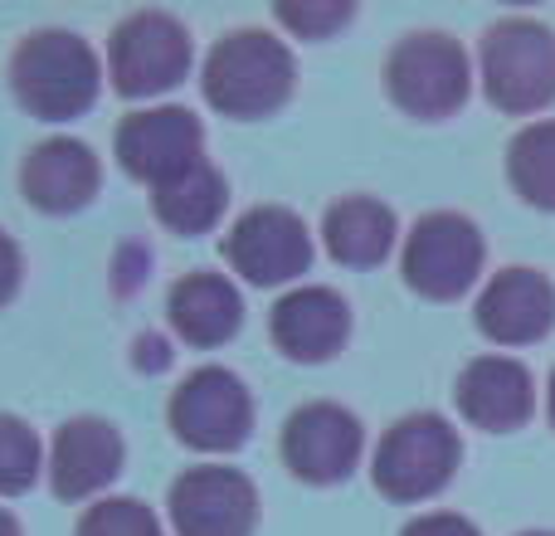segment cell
<instances>
[{"mask_svg":"<svg viewBox=\"0 0 555 536\" xmlns=\"http://www.w3.org/2000/svg\"><path fill=\"white\" fill-rule=\"evenodd\" d=\"M10 88L29 117L68 123L98 103L103 64H98L93 44L74 29H35L10 54Z\"/></svg>","mask_w":555,"mask_h":536,"instance_id":"obj_1","label":"cell"},{"mask_svg":"<svg viewBox=\"0 0 555 536\" xmlns=\"http://www.w3.org/2000/svg\"><path fill=\"white\" fill-rule=\"evenodd\" d=\"M205 103L215 113L234 117V123H254V117H273L278 107L293 98L297 88V64L293 49L269 29H230L205 59Z\"/></svg>","mask_w":555,"mask_h":536,"instance_id":"obj_2","label":"cell"},{"mask_svg":"<svg viewBox=\"0 0 555 536\" xmlns=\"http://www.w3.org/2000/svg\"><path fill=\"white\" fill-rule=\"evenodd\" d=\"M478 68L482 93L498 113H541L555 103V29L531 15L498 20L478 44Z\"/></svg>","mask_w":555,"mask_h":536,"instance_id":"obj_3","label":"cell"},{"mask_svg":"<svg viewBox=\"0 0 555 536\" xmlns=\"http://www.w3.org/2000/svg\"><path fill=\"white\" fill-rule=\"evenodd\" d=\"M468 88H473L468 54L443 29H414L385 59V93H390V103L400 113L420 117V123L453 117L468 103Z\"/></svg>","mask_w":555,"mask_h":536,"instance_id":"obj_4","label":"cell"},{"mask_svg":"<svg viewBox=\"0 0 555 536\" xmlns=\"http://www.w3.org/2000/svg\"><path fill=\"white\" fill-rule=\"evenodd\" d=\"M459 459H463L459 430H453L443 414L420 410L385 430L380 449H375V459H371V478H375V488H380V498L424 502L449 488L453 473H459Z\"/></svg>","mask_w":555,"mask_h":536,"instance_id":"obj_5","label":"cell"},{"mask_svg":"<svg viewBox=\"0 0 555 536\" xmlns=\"http://www.w3.org/2000/svg\"><path fill=\"white\" fill-rule=\"evenodd\" d=\"M482 259H488V244H482L478 225L459 210H434L404 240L400 273L429 303H453L478 283Z\"/></svg>","mask_w":555,"mask_h":536,"instance_id":"obj_6","label":"cell"},{"mask_svg":"<svg viewBox=\"0 0 555 536\" xmlns=\"http://www.w3.org/2000/svg\"><path fill=\"white\" fill-rule=\"evenodd\" d=\"M171 434L201 454H234L249 444L254 430V400L249 385L224 366H201L176 385L171 405H166Z\"/></svg>","mask_w":555,"mask_h":536,"instance_id":"obj_7","label":"cell"},{"mask_svg":"<svg viewBox=\"0 0 555 536\" xmlns=\"http://www.w3.org/2000/svg\"><path fill=\"white\" fill-rule=\"evenodd\" d=\"M107 74L122 98H152L191 74V29L166 10H137L113 29Z\"/></svg>","mask_w":555,"mask_h":536,"instance_id":"obj_8","label":"cell"},{"mask_svg":"<svg viewBox=\"0 0 555 536\" xmlns=\"http://www.w3.org/2000/svg\"><path fill=\"white\" fill-rule=\"evenodd\" d=\"M117 162L127 176L146 181L152 191L191 176L205 166V127L191 107H142L127 113L117 127Z\"/></svg>","mask_w":555,"mask_h":536,"instance_id":"obj_9","label":"cell"},{"mask_svg":"<svg viewBox=\"0 0 555 536\" xmlns=\"http://www.w3.org/2000/svg\"><path fill=\"white\" fill-rule=\"evenodd\" d=\"M365 449V430L351 410L332 400H312L302 410L287 414L283 424V463L297 483H312V488H332L346 483L351 469L361 463Z\"/></svg>","mask_w":555,"mask_h":536,"instance_id":"obj_10","label":"cell"},{"mask_svg":"<svg viewBox=\"0 0 555 536\" xmlns=\"http://www.w3.org/2000/svg\"><path fill=\"white\" fill-rule=\"evenodd\" d=\"M171 527L176 536H254L259 527V493L240 469L201 463L171 483Z\"/></svg>","mask_w":555,"mask_h":536,"instance_id":"obj_11","label":"cell"},{"mask_svg":"<svg viewBox=\"0 0 555 536\" xmlns=\"http://www.w3.org/2000/svg\"><path fill=\"white\" fill-rule=\"evenodd\" d=\"M224 259L234 273L259 288L293 283L312 264V234H307L302 215H293L287 205H254L224 234Z\"/></svg>","mask_w":555,"mask_h":536,"instance_id":"obj_12","label":"cell"},{"mask_svg":"<svg viewBox=\"0 0 555 536\" xmlns=\"http://www.w3.org/2000/svg\"><path fill=\"white\" fill-rule=\"evenodd\" d=\"M473 322L498 346H531L555 327V283L541 268H502L478 293Z\"/></svg>","mask_w":555,"mask_h":536,"instance_id":"obj_13","label":"cell"},{"mask_svg":"<svg viewBox=\"0 0 555 536\" xmlns=\"http://www.w3.org/2000/svg\"><path fill=\"white\" fill-rule=\"evenodd\" d=\"M269 332L287 361H302V366L332 361L346 346V336H351V307H346V297L336 288H322V283L293 288V293H283L273 303Z\"/></svg>","mask_w":555,"mask_h":536,"instance_id":"obj_14","label":"cell"},{"mask_svg":"<svg viewBox=\"0 0 555 536\" xmlns=\"http://www.w3.org/2000/svg\"><path fill=\"white\" fill-rule=\"evenodd\" d=\"M103 166L78 137H44L20 162V195L44 215H74L98 195Z\"/></svg>","mask_w":555,"mask_h":536,"instance_id":"obj_15","label":"cell"},{"mask_svg":"<svg viewBox=\"0 0 555 536\" xmlns=\"http://www.w3.org/2000/svg\"><path fill=\"white\" fill-rule=\"evenodd\" d=\"M122 434L98 414H78V420L59 424L54 449H49V488L59 502H83L103 493L107 483L122 473Z\"/></svg>","mask_w":555,"mask_h":536,"instance_id":"obj_16","label":"cell"},{"mask_svg":"<svg viewBox=\"0 0 555 536\" xmlns=\"http://www.w3.org/2000/svg\"><path fill=\"white\" fill-rule=\"evenodd\" d=\"M453 400H459V414L468 424H478L488 434H507L531 420L537 385H531L527 366L512 361V356H473L459 371Z\"/></svg>","mask_w":555,"mask_h":536,"instance_id":"obj_17","label":"cell"},{"mask_svg":"<svg viewBox=\"0 0 555 536\" xmlns=\"http://www.w3.org/2000/svg\"><path fill=\"white\" fill-rule=\"evenodd\" d=\"M166 312L181 342L191 346H224L244 322L240 288L220 273H185L166 293Z\"/></svg>","mask_w":555,"mask_h":536,"instance_id":"obj_18","label":"cell"},{"mask_svg":"<svg viewBox=\"0 0 555 536\" xmlns=\"http://www.w3.org/2000/svg\"><path fill=\"white\" fill-rule=\"evenodd\" d=\"M322 244L336 264L346 268H375L395 250V210L371 195H346L326 205L322 215Z\"/></svg>","mask_w":555,"mask_h":536,"instance_id":"obj_19","label":"cell"},{"mask_svg":"<svg viewBox=\"0 0 555 536\" xmlns=\"http://www.w3.org/2000/svg\"><path fill=\"white\" fill-rule=\"evenodd\" d=\"M224 201H230V186H224V176L205 162V166H195L191 176H181V181L162 186V191L152 195V210L166 230L205 234V230H215V220L224 215Z\"/></svg>","mask_w":555,"mask_h":536,"instance_id":"obj_20","label":"cell"},{"mask_svg":"<svg viewBox=\"0 0 555 536\" xmlns=\"http://www.w3.org/2000/svg\"><path fill=\"white\" fill-rule=\"evenodd\" d=\"M507 181L527 205L555 215V117L521 127L507 142Z\"/></svg>","mask_w":555,"mask_h":536,"instance_id":"obj_21","label":"cell"},{"mask_svg":"<svg viewBox=\"0 0 555 536\" xmlns=\"http://www.w3.org/2000/svg\"><path fill=\"white\" fill-rule=\"evenodd\" d=\"M39 478V439L20 414H0V498H20Z\"/></svg>","mask_w":555,"mask_h":536,"instance_id":"obj_22","label":"cell"},{"mask_svg":"<svg viewBox=\"0 0 555 536\" xmlns=\"http://www.w3.org/2000/svg\"><path fill=\"white\" fill-rule=\"evenodd\" d=\"M74 536H162V522L137 498H103L78 518Z\"/></svg>","mask_w":555,"mask_h":536,"instance_id":"obj_23","label":"cell"},{"mask_svg":"<svg viewBox=\"0 0 555 536\" xmlns=\"http://www.w3.org/2000/svg\"><path fill=\"white\" fill-rule=\"evenodd\" d=\"M273 15H278V25L293 29L297 39H332L336 29L356 15V5L351 0H302V5H297V0H283Z\"/></svg>","mask_w":555,"mask_h":536,"instance_id":"obj_24","label":"cell"},{"mask_svg":"<svg viewBox=\"0 0 555 536\" xmlns=\"http://www.w3.org/2000/svg\"><path fill=\"white\" fill-rule=\"evenodd\" d=\"M400 536H482V532L459 512H424V518L404 522Z\"/></svg>","mask_w":555,"mask_h":536,"instance_id":"obj_25","label":"cell"},{"mask_svg":"<svg viewBox=\"0 0 555 536\" xmlns=\"http://www.w3.org/2000/svg\"><path fill=\"white\" fill-rule=\"evenodd\" d=\"M20 278H25V264H20V244L0 230V307L15 303L20 293Z\"/></svg>","mask_w":555,"mask_h":536,"instance_id":"obj_26","label":"cell"},{"mask_svg":"<svg viewBox=\"0 0 555 536\" xmlns=\"http://www.w3.org/2000/svg\"><path fill=\"white\" fill-rule=\"evenodd\" d=\"M0 536H20V522H15V518H10V512H5V508H0Z\"/></svg>","mask_w":555,"mask_h":536,"instance_id":"obj_27","label":"cell"},{"mask_svg":"<svg viewBox=\"0 0 555 536\" xmlns=\"http://www.w3.org/2000/svg\"><path fill=\"white\" fill-rule=\"evenodd\" d=\"M546 410H551V424H555V371H551V395H546Z\"/></svg>","mask_w":555,"mask_h":536,"instance_id":"obj_28","label":"cell"},{"mask_svg":"<svg viewBox=\"0 0 555 536\" xmlns=\"http://www.w3.org/2000/svg\"><path fill=\"white\" fill-rule=\"evenodd\" d=\"M521 536H555V532H521Z\"/></svg>","mask_w":555,"mask_h":536,"instance_id":"obj_29","label":"cell"}]
</instances>
